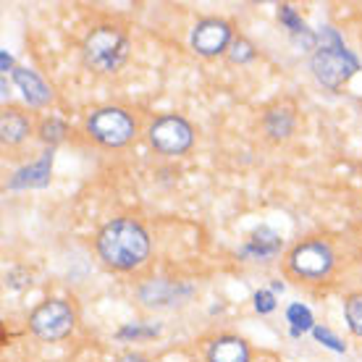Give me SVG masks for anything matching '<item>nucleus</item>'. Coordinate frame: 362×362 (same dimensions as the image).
<instances>
[{
    "mask_svg": "<svg viewBox=\"0 0 362 362\" xmlns=\"http://www.w3.org/2000/svg\"><path fill=\"white\" fill-rule=\"evenodd\" d=\"M100 260L116 273H132L150 260V234L134 218H113L95 236Z\"/></svg>",
    "mask_w": 362,
    "mask_h": 362,
    "instance_id": "nucleus-1",
    "label": "nucleus"
},
{
    "mask_svg": "<svg viewBox=\"0 0 362 362\" xmlns=\"http://www.w3.org/2000/svg\"><path fill=\"white\" fill-rule=\"evenodd\" d=\"M129 50H132V42H129L127 32L116 24L92 27L82 42L84 66L103 76L121 71L129 58Z\"/></svg>",
    "mask_w": 362,
    "mask_h": 362,
    "instance_id": "nucleus-2",
    "label": "nucleus"
},
{
    "mask_svg": "<svg viewBox=\"0 0 362 362\" xmlns=\"http://www.w3.org/2000/svg\"><path fill=\"white\" fill-rule=\"evenodd\" d=\"M336 268V252L326 239H305L284 257L286 276L299 284H323Z\"/></svg>",
    "mask_w": 362,
    "mask_h": 362,
    "instance_id": "nucleus-3",
    "label": "nucleus"
},
{
    "mask_svg": "<svg viewBox=\"0 0 362 362\" xmlns=\"http://www.w3.org/2000/svg\"><path fill=\"white\" fill-rule=\"evenodd\" d=\"M84 132L100 147H105V150H121V147L132 145L136 139L139 124H136V118L127 108L105 105V108H95L87 116Z\"/></svg>",
    "mask_w": 362,
    "mask_h": 362,
    "instance_id": "nucleus-4",
    "label": "nucleus"
},
{
    "mask_svg": "<svg viewBox=\"0 0 362 362\" xmlns=\"http://www.w3.org/2000/svg\"><path fill=\"white\" fill-rule=\"evenodd\" d=\"M76 328V308L69 299H45L29 315V331L40 341H61Z\"/></svg>",
    "mask_w": 362,
    "mask_h": 362,
    "instance_id": "nucleus-5",
    "label": "nucleus"
},
{
    "mask_svg": "<svg viewBox=\"0 0 362 362\" xmlns=\"http://www.w3.org/2000/svg\"><path fill=\"white\" fill-rule=\"evenodd\" d=\"M147 142L160 155H184L194 145V127L184 116L168 113L155 118L147 129Z\"/></svg>",
    "mask_w": 362,
    "mask_h": 362,
    "instance_id": "nucleus-6",
    "label": "nucleus"
},
{
    "mask_svg": "<svg viewBox=\"0 0 362 362\" xmlns=\"http://www.w3.org/2000/svg\"><path fill=\"white\" fill-rule=\"evenodd\" d=\"M310 69L315 74V79L328 90H339L349 82V76L357 71V61L349 50H344V45H331V47H317Z\"/></svg>",
    "mask_w": 362,
    "mask_h": 362,
    "instance_id": "nucleus-7",
    "label": "nucleus"
},
{
    "mask_svg": "<svg viewBox=\"0 0 362 362\" xmlns=\"http://www.w3.org/2000/svg\"><path fill=\"white\" fill-rule=\"evenodd\" d=\"M231 42H234V29L226 18H202L192 29V50L202 58L228 53Z\"/></svg>",
    "mask_w": 362,
    "mask_h": 362,
    "instance_id": "nucleus-8",
    "label": "nucleus"
},
{
    "mask_svg": "<svg viewBox=\"0 0 362 362\" xmlns=\"http://www.w3.org/2000/svg\"><path fill=\"white\" fill-rule=\"evenodd\" d=\"M252 352L245 339L234 334H221L205 346V362H250Z\"/></svg>",
    "mask_w": 362,
    "mask_h": 362,
    "instance_id": "nucleus-9",
    "label": "nucleus"
},
{
    "mask_svg": "<svg viewBox=\"0 0 362 362\" xmlns=\"http://www.w3.org/2000/svg\"><path fill=\"white\" fill-rule=\"evenodd\" d=\"M13 82L18 84V90L24 92V100L32 108H47L53 103V90L32 69H13Z\"/></svg>",
    "mask_w": 362,
    "mask_h": 362,
    "instance_id": "nucleus-10",
    "label": "nucleus"
},
{
    "mask_svg": "<svg viewBox=\"0 0 362 362\" xmlns=\"http://www.w3.org/2000/svg\"><path fill=\"white\" fill-rule=\"evenodd\" d=\"M0 134H3V145H21L32 134V118L24 110L6 108L0 116Z\"/></svg>",
    "mask_w": 362,
    "mask_h": 362,
    "instance_id": "nucleus-11",
    "label": "nucleus"
},
{
    "mask_svg": "<svg viewBox=\"0 0 362 362\" xmlns=\"http://www.w3.org/2000/svg\"><path fill=\"white\" fill-rule=\"evenodd\" d=\"M50 168H53V150H45L40 155V160L32 165L21 168V171L11 179V189H24V187H45L50 181Z\"/></svg>",
    "mask_w": 362,
    "mask_h": 362,
    "instance_id": "nucleus-12",
    "label": "nucleus"
},
{
    "mask_svg": "<svg viewBox=\"0 0 362 362\" xmlns=\"http://www.w3.org/2000/svg\"><path fill=\"white\" fill-rule=\"evenodd\" d=\"M263 129L273 142L289 139L291 132H294V110L289 105H273V108H268L263 116Z\"/></svg>",
    "mask_w": 362,
    "mask_h": 362,
    "instance_id": "nucleus-13",
    "label": "nucleus"
},
{
    "mask_svg": "<svg viewBox=\"0 0 362 362\" xmlns=\"http://www.w3.org/2000/svg\"><path fill=\"white\" fill-rule=\"evenodd\" d=\"M279 250H281V236L276 231H271L268 226L255 228L245 247V252L252 255V257H273V255H279Z\"/></svg>",
    "mask_w": 362,
    "mask_h": 362,
    "instance_id": "nucleus-14",
    "label": "nucleus"
},
{
    "mask_svg": "<svg viewBox=\"0 0 362 362\" xmlns=\"http://www.w3.org/2000/svg\"><path fill=\"white\" fill-rule=\"evenodd\" d=\"M176 294H179V289H176L173 284H168V281H150V284H145V286L139 289L142 302L150 305V308H155V305H158V308L171 305Z\"/></svg>",
    "mask_w": 362,
    "mask_h": 362,
    "instance_id": "nucleus-15",
    "label": "nucleus"
},
{
    "mask_svg": "<svg viewBox=\"0 0 362 362\" xmlns=\"http://www.w3.org/2000/svg\"><path fill=\"white\" fill-rule=\"evenodd\" d=\"M344 317L349 331L362 339V291H354L344 299Z\"/></svg>",
    "mask_w": 362,
    "mask_h": 362,
    "instance_id": "nucleus-16",
    "label": "nucleus"
},
{
    "mask_svg": "<svg viewBox=\"0 0 362 362\" xmlns=\"http://www.w3.org/2000/svg\"><path fill=\"white\" fill-rule=\"evenodd\" d=\"M37 134H40V139L45 142V145H50V150H53L58 142H64L66 134H69V129H66V124L61 121V118H45L42 124H40V129H37Z\"/></svg>",
    "mask_w": 362,
    "mask_h": 362,
    "instance_id": "nucleus-17",
    "label": "nucleus"
},
{
    "mask_svg": "<svg viewBox=\"0 0 362 362\" xmlns=\"http://www.w3.org/2000/svg\"><path fill=\"white\" fill-rule=\"evenodd\" d=\"M286 320L291 323V334L299 336L302 331H310V328H315L313 323V313H310V308H305V305H299V302H294V305H289V310H286Z\"/></svg>",
    "mask_w": 362,
    "mask_h": 362,
    "instance_id": "nucleus-18",
    "label": "nucleus"
},
{
    "mask_svg": "<svg viewBox=\"0 0 362 362\" xmlns=\"http://www.w3.org/2000/svg\"><path fill=\"white\" fill-rule=\"evenodd\" d=\"M228 61H231V64H247V61H252L255 55V45L252 42H250V40H247V37H234V42H231V47H228Z\"/></svg>",
    "mask_w": 362,
    "mask_h": 362,
    "instance_id": "nucleus-19",
    "label": "nucleus"
},
{
    "mask_svg": "<svg viewBox=\"0 0 362 362\" xmlns=\"http://www.w3.org/2000/svg\"><path fill=\"white\" fill-rule=\"evenodd\" d=\"M279 21H281V24H286V27H289L291 32H297V35H299V32H302V35L308 32L305 21L297 16V11L291 8V6H281V8H279Z\"/></svg>",
    "mask_w": 362,
    "mask_h": 362,
    "instance_id": "nucleus-20",
    "label": "nucleus"
},
{
    "mask_svg": "<svg viewBox=\"0 0 362 362\" xmlns=\"http://www.w3.org/2000/svg\"><path fill=\"white\" fill-rule=\"evenodd\" d=\"M313 334H315V339H317V341H323V344H326V346H331V349H334V352H346V344H344V341H341V339H339V336H334V334H331V331H328V328H320V326H315V328H313Z\"/></svg>",
    "mask_w": 362,
    "mask_h": 362,
    "instance_id": "nucleus-21",
    "label": "nucleus"
},
{
    "mask_svg": "<svg viewBox=\"0 0 362 362\" xmlns=\"http://www.w3.org/2000/svg\"><path fill=\"white\" fill-rule=\"evenodd\" d=\"M255 310H257L260 315L273 313V310H276V297H273V291H268V289L255 291Z\"/></svg>",
    "mask_w": 362,
    "mask_h": 362,
    "instance_id": "nucleus-22",
    "label": "nucleus"
},
{
    "mask_svg": "<svg viewBox=\"0 0 362 362\" xmlns=\"http://www.w3.org/2000/svg\"><path fill=\"white\" fill-rule=\"evenodd\" d=\"M116 362H150L145 357V354H139V352H124V354H118Z\"/></svg>",
    "mask_w": 362,
    "mask_h": 362,
    "instance_id": "nucleus-23",
    "label": "nucleus"
}]
</instances>
